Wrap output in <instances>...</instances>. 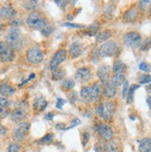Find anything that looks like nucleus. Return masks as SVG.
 Wrapping results in <instances>:
<instances>
[{
  "instance_id": "obj_3",
  "label": "nucleus",
  "mask_w": 151,
  "mask_h": 152,
  "mask_svg": "<svg viewBox=\"0 0 151 152\" xmlns=\"http://www.w3.org/2000/svg\"><path fill=\"white\" fill-rule=\"evenodd\" d=\"M26 59L29 63L31 64H39L44 59V53L43 51L37 47L30 48L26 52Z\"/></svg>"
},
{
  "instance_id": "obj_43",
  "label": "nucleus",
  "mask_w": 151,
  "mask_h": 152,
  "mask_svg": "<svg viewBox=\"0 0 151 152\" xmlns=\"http://www.w3.org/2000/svg\"><path fill=\"white\" fill-rule=\"evenodd\" d=\"M80 124H81V121H80L79 119H77V118H75V119H73V121L71 123L70 126L66 127V130H69V129H71V128L76 127V126H77V125H79Z\"/></svg>"
},
{
  "instance_id": "obj_16",
  "label": "nucleus",
  "mask_w": 151,
  "mask_h": 152,
  "mask_svg": "<svg viewBox=\"0 0 151 152\" xmlns=\"http://www.w3.org/2000/svg\"><path fill=\"white\" fill-rule=\"evenodd\" d=\"M137 16H138V10H136V7H133L125 11V13L123 14V20L126 22H133L136 20Z\"/></svg>"
},
{
  "instance_id": "obj_56",
  "label": "nucleus",
  "mask_w": 151,
  "mask_h": 152,
  "mask_svg": "<svg viewBox=\"0 0 151 152\" xmlns=\"http://www.w3.org/2000/svg\"><path fill=\"white\" fill-rule=\"evenodd\" d=\"M0 18H1V17H0Z\"/></svg>"
},
{
  "instance_id": "obj_15",
  "label": "nucleus",
  "mask_w": 151,
  "mask_h": 152,
  "mask_svg": "<svg viewBox=\"0 0 151 152\" xmlns=\"http://www.w3.org/2000/svg\"><path fill=\"white\" fill-rule=\"evenodd\" d=\"M82 52V44L78 41L74 42L71 45L70 49H69V53L70 55L73 58H78Z\"/></svg>"
},
{
  "instance_id": "obj_54",
  "label": "nucleus",
  "mask_w": 151,
  "mask_h": 152,
  "mask_svg": "<svg viewBox=\"0 0 151 152\" xmlns=\"http://www.w3.org/2000/svg\"><path fill=\"white\" fill-rule=\"evenodd\" d=\"M2 29H3V25H2L1 23H0V32L2 31Z\"/></svg>"
},
{
  "instance_id": "obj_47",
  "label": "nucleus",
  "mask_w": 151,
  "mask_h": 152,
  "mask_svg": "<svg viewBox=\"0 0 151 152\" xmlns=\"http://www.w3.org/2000/svg\"><path fill=\"white\" fill-rule=\"evenodd\" d=\"M89 137H90V134L87 132H85L84 134H82V146H84V147L87 144V142L89 140Z\"/></svg>"
},
{
  "instance_id": "obj_10",
  "label": "nucleus",
  "mask_w": 151,
  "mask_h": 152,
  "mask_svg": "<svg viewBox=\"0 0 151 152\" xmlns=\"http://www.w3.org/2000/svg\"><path fill=\"white\" fill-rule=\"evenodd\" d=\"M109 73H110V67L107 64H102L97 69V77L100 80L102 85H104V86L109 83Z\"/></svg>"
},
{
  "instance_id": "obj_53",
  "label": "nucleus",
  "mask_w": 151,
  "mask_h": 152,
  "mask_svg": "<svg viewBox=\"0 0 151 152\" xmlns=\"http://www.w3.org/2000/svg\"><path fill=\"white\" fill-rule=\"evenodd\" d=\"M142 152H151V147L147 148V149H145L144 151H142Z\"/></svg>"
},
{
  "instance_id": "obj_52",
  "label": "nucleus",
  "mask_w": 151,
  "mask_h": 152,
  "mask_svg": "<svg viewBox=\"0 0 151 152\" xmlns=\"http://www.w3.org/2000/svg\"><path fill=\"white\" fill-rule=\"evenodd\" d=\"M147 105H148L149 109L151 110V96H149L147 98Z\"/></svg>"
},
{
  "instance_id": "obj_23",
  "label": "nucleus",
  "mask_w": 151,
  "mask_h": 152,
  "mask_svg": "<svg viewBox=\"0 0 151 152\" xmlns=\"http://www.w3.org/2000/svg\"><path fill=\"white\" fill-rule=\"evenodd\" d=\"M125 81L126 80H125L124 74H114V76H113L110 80V83L114 87H118V86H123Z\"/></svg>"
},
{
  "instance_id": "obj_24",
  "label": "nucleus",
  "mask_w": 151,
  "mask_h": 152,
  "mask_svg": "<svg viewBox=\"0 0 151 152\" xmlns=\"http://www.w3.org/2000/svg\"><path fill=\"white\" fill-rule=\"evenodd\" d=\"M139 85H133L131 86H129V90H128V93L126 96V101L127 104H133V100H134V92L139 88Z\"/></svg>"
},
{
  "instance_id": "obj_18",
  "label": "nucleus",
  "mask_w": 151,
  "mask_h": 152,
  "mask_svg": "<svg viewBox=\"0 0 151 152\" xmlns=\"http://www.w3.org/2000/svg\"><path fill=\"white\" fill-rule=\"evenodd\" d=\"M10 117L12 119V121H20L22 120H24L25 117H26V112L23 109H21V108H17V109H15L11 114H10Z\"/></svg>"
},
{
  "instance_id": "obj_55",
  "label": "nucleus",
  "mask_w": 151,
  "mask_h": 152,
  "mask_svg": "<svg viewBox=\"0 0 151 152\" xmlns=\"http://www.w3.org/2000/svg\"><path fill=\"white\" fill-rule=\"evenodd\" d=\"M148 13H149V15L151 16V6H150V7H149V11H148Z\"/></svg>"
},
{
  "instance_id": "obj_19",
  "label": "nucleus",
  "mask_w": 151,
  "mask_h": 152,
  "mask_svg": "<svg viewBox=\"0 0 151 152\" xmlns=\"http://www.w3.org/2000/svg\"><path fill=\"white\" fill-rule=\"evenodd\" d=\"M33 107L36 111H43L47 107V101L44 97H38L34 100Z\"/></svg>"
},
{
  "instance_id": "obj_27",
  "label": "nucleus",
  "mask_w": 151,
  "mask_h": 152,
  "mask_svg": "<svg viewBox=\"0 0 151 152\" xmlns=\"http://www.w3.org/2000/svg\"><path fill=\"white\" fill-rule=\"evenodd\" d=\"M65 75H66V72L62 68H57L54 71H52V79L54 81L62 80L65 77Z\"/></svg>"
},
{
  "instance_id": "obj_30",
  "label": "nucleus",
  "mask_w": 151,
  "mask_h": 152,
  "mask_svg": "<svg viewBox=\"0 0 151 152\" xmlns=\"http://www.w3.org/2000/svg\"><path fill=\"white\" fill-rule=\"evenodd\" d=\"M37 4H38V1H34V0H30V1H25L23 2V7L26 10L29 11H33L37 7Z\"/></svg>"
},
{
  "instance_id": "obj_8",
  "label": "nucleus",
  "mask_w": 151,
  "mask_h": 152,
  "mask_svg": "<svg viewBox=\"0 0 151 152\" xmlns=\"http://www.w3.org/2000/svg\"><path fill=\"white\" fill-rule=\"evenodd\" d=\"M96 132L105 141H110L113 138V130L107 124H97L96 126Z\"/></svg>"
},
{
  "instance_id": "obj_42",
  "label": "nucleus",
  "mask_w": 151,
  "mask_h": 152,
  "mask_svg": "<svg viewBox=\"0 0 151 152\" xmlns=\"http://www.w3.org/2000/svg\"><path fill=\"white\" fill-rule=\"evenodd\" d=\"M128 90H129V83H128V81H125L123 87V98H126Z\"/></svg>"
},
{
  "instance_id": "obj_13",
  "label": "nucleus",
  "mask_w": 151,
  "mask_h": 152,
  "mask_svg": "<svg viewBox=\"0 0 151 152\" xmlns=\"http://www.w3.org/2000/svg\"><path fill=\"white\" fill-rule=\"evenodd\" d=\"M17 14V11L11 5H6L1 7L0 10V17L6 20H12L13 17Z\"/></svg>"
},
{
  "instance_id": "obj_20",
  "label": "nucleus",
  "mask_w": 151,
  "mask_h": 152,
  "mask_svg": "<svg viewBox=\"0 0 151 152\" xmlns=\"http://www.w3.org/2000/svg\"><path fill=\"white\" fill-rule=\"evenodd\" d=\"M15 93V88L9 83L0 85V94L4 96H10Z\"/></svg>"
},
{
  "instance_id": "obj_51",
  "label": "nucleus",
  "mask_w": 151,
  "mask_h": 152,
  "mask_svg": "<svg viewBox=\"0 0 151 152\" xmlns=\"http://www.w3.org/2000/svg\"><path fill=\"white\" fill-rule=\"evenodd\" d=\"M56 128L59 129V130H65V129H66L64 124H56Z\"/></svg>"
},
{
  "instance_id": "obj_38",
  "label": "nucleus",
  "mask_w": 151,
  "mask_h": 152,
  "mask_svg": "<svg viewBox=\"0 0 151 152\" xmlns=\"http://www.w3.org/2000/svg\"><path fill=\"white\" fill-rule=\"evenodd\" d=\"M139 70L145 72H151V65L147 62H141L138 66Z\"/></svg>"
},
{
  "instance_id": "obj_32",
  "label": "nucleus",
  "mask_w": 151,
  "mask_h": 152,
  "mask_svg": "<svg viewBox=\"0 0 151 152\" xmlns=\"http://www.w3.org/2000/svg\"><path fill=\"white\" fill-rule=\"evenodd\" d=\"M54 140V134H47L40 139V141L38 142L39 144H42V145H44V144H50Z\"/></svg>"
},
{
  "instance_id": "obj_11",
  "label": "nucleus",
  "mask_w": 151,
  "mask_h": 152,
  "mask_svg": "<svg viewBox=\"0 0 151 152\" xmlns=\"http://www.w3.org/2000/svg\"><path fill=\"white\" fill-rule=\"evenodd\" d=\"M103 120L105 121H111L113 115L115 113V104L112 101H107L103 104Z\"/></svg>"
},
{
  "instance_id": "obj_34",
  "label": "nucleus",
  "mask_w": 151,
  "mask_h": 152,
  "mask_svg": "<svg viewBox=\"0 0 151 152\" xmlns=\"http://www.w3.org/2000/svg\"><path fill=\"white\" fill-rule=\"evenodd\" d=\"M109 143L106 145V148L109 152H118V146H117V143L114 142L113 140L108 141Z\"/></svg>"
},
{
  "instance_id": "obj_5",
  "label": "nucleus",
  "mask_w": 151,
  "mask_h": 152,
  "mask_svg": "<svg viewBox=\"0 0 151 152\" xmlns=\"http://www.w3.org/2000/svg\"><path fill=\"white\" fill-rule=\"evenodd\" d=\"M30 130V124L28 121H20L13 133V139L16 142L23 141Z\"/></svg>"
},
{
  "instance_id": "obj_25",
  "label": "nucleus",
  "mask_w": 151,
  "mask_h": 152,
  "mask_svg": "<svg viewBox=\"0 0 151 152\" xmlns=\"http://www.w3.org/2000/svg\"><path fill=\"white\" fill-rule=\"evenodd\" d=\"M99 28H100V24L98 21H94L93 23L90 24L87 27V30L85 32V34L89 35V36H93V35H96L97 32L99 31Z\"/></svg>"
},
{
  "instance_id": "obj_2",
  "label": "nucleus",
  "mask_w": 151,
  "mask_h": 152,
  "mask_svg": "<svg viewBox=\"0 0 151 152\" xmlns=\"http://www.w3.org/2000/svg\"><path fill=\"white\" fill-rule=\"evenodd\" d=\"M26 22L29 25V27H31L34 30H40V31L47 26V20L42 18V16L38 12H34V11L30 13L26 20Z\"/></svg>"
},
{
  "instance_id": "obj_22",
  "label": "nucleus",
  "mask_w": 151,
  "mask_h": 152,
  "mask_svg": "<svg viewBox=\"0 0 151 152\" xmlns=\"http://www.w3.org/2000/svg\"><path fill=\"white\" fill-rule=\"evenodd\" d=\"M112 71L114 72V74H123V72L126 71V65L122 60H117L113 64Z\"/></svg>"
},
{
  "instance_id": "obj_21",
  "label": "nucleus",
  "mask_w": 151,
  "mask_h": 152,
  "mask_svg": "<svg viewBox=\"0 0 151 152\" xmlns=\"http://www.w3.org/2000/svg\"><path fill=\"white\" fill-rule=\"evenodd\" d=\"M117 93V89L114 87L110 83H109L107 86H105L103 88V95L107 97V98H112L116 96Z\"/></svg>"
},
{
  "instance_id": "obj_37",
  "label": "nucleus",
  "mask_w": 151,
  "mask_h": 152,
  "mask_svg": "<svg viewBox=\"0 0 151 152\" xmlns=\"http://www.w3.org/2000/svg\"><path fill=\"white\" fill-rule=\"evenodd\" d=\"M9 24L10 26H12V28H18L20 25L23 24V21H22L20 19H12V20H9Z\"/></svg>"
},
{
  "instance_id": "obj_1",
  "label": "nucleus",
  "mask_w": 151,
  "mask_h": 152,
  "mask_svg": "<svg viewBox=\"0 0 151 152\" xmlns=\"http://www.w3.org/2000/svg\"><path fill=\"white\" fill-rule=\"evenodd\" d=\"M6 43L15 51L21 48V32L19 28H10L6 36Z\"/></svg>"
},
{
  "instance_id": "obj_7",
  "label": "nucleus",
  "mask_w": 151,
  "mask_h": 152,
  "mask_svg": "<svg viewBox=\"0 0 151 152\" xmlns=\"http://www.w3.org/2000/svg\"><path fill=\"white\" fill-rule=\"evenodd\" d=\"M14 58V50L6 42H0V59H1V61L11 62Z\"/></svg>"
},
{
  "instance_id": "obj_14",
  "label": "nucleus",
  "mask_w": 151,
  "mask_h": 152,
  "mask_svg": "<svg viewBox=\"0 0 151 152\" xmlns=\"http://www.w3.org/2000/svg\"><path fill=\"white\" fill-rule=\"evenodd\" d=\"M91 87L92 102H96L100 99L101 95L103 94V88L99 83H95Z\"/></svg>"
},
{
  "instance_id": "obj_26",
  "label": "nucleus",
  "mask_w": 151,
  "mask_h": 152,
  "mask_svg": "<svg viewBox=\"0 0 151 152\" xmlns=\"http://www.w3.org/2000/svg\"><path fill=\"white\" fill-rule=\"evenodd\" d=\"M110 36H111V32L109 31V30H105V31H102L96 35V43H102L107 41Z\"/></svg>"
},
{
  "instance_id": "obj_48",
  "label": "nucleus",
  "mask_w": 151,
  "mask_h": 152,
  "mask_svg": "<svg viewBox=\"0 0 151 152\" xmlns=\"http://www.w3.org/2000/svg\"><path fill=\"white\" fill-rule=\"evenodd\" d=\"M7 105H9V100L6 97H0V107L4 108L7 107Z\"/></svg>"
},
{
  "instance_id": "obj_9",
  "label": "nucleus",
  "mask_w": 151,
  "mask_h": 152,
  "mask_svg": "<svg viewBox=\"0 0 151 152\" xmlns=\"http://www.w3.org/2000/svg\"><path fill=\"white\" fill-rule=\"evenodd\" d=\"M67 58V51L65 49H59L55 53V55L53 56L50 64H49V69L51 71H54L57 68H58V65L62 63Z\"/></svg>"
},
{
  "instance_id": "obj_46",
  "label": "nucleus",
  "mask_w": 151,
  "mask_h": 152,
  "mask_svg": "<svg viewBox=\"0 0 151 152\" xmlns=\"http://www.w3.org/2000/svg\"><path fill=\"white\" fill-rule=\"evenodd\" d=\"M7 127H5L4 125H1L0 124V139H2L4 136L7 134Z\"/></svg>"
},
{
  "instance_id": "obj_41",
  "label": "nucleus",
  "mask_w": 151,
  "mask_h": 152,
  "mask_svg": "<svg viewBox=\"0 0 151 152\" xmlns=\"http://www.w3.org/2000/svg\"><path fill=\"white\" fill-rule=\"evenodd\" d=\"M150 4V1H148V0H146V1H139L138 2V7L141 10H147V6Z\"/></svg>"
},
{
  "instance_id": "obj_29",
  "label": "nucleus",
  "mask_w": 151,
  "mask_h": 152,
  "mask_svg": "<svg viewBox=\"0 0 151 152\" xmlns=\"http://www.w3.org/2000/svg\"><path fill=\"white\" fill-rule=\"evenodd\" d=\"M151 146V138L150 137H145L139 141V151L142 152L146 148H149Z\"/></svg>"
},
{
  "instance_id": "obj_50",
  "label": "nucleus",
  "mask_w": 151,
  "mask_h": 152,
  "mask_svg": "<svg viewBox=\"0 0 151 152\" xmlns=\"http://www.w3.org/2000/svg\"><path fill=\"white\" fill-rule=\"evenodd\" d=\"M53 118H54V113H52V112L47 113V115H46V117H44V119H46V120H49V121H52Z\"/></svg>"
},
{
  "instance_id": "obj_49",
  "label": "nucleus",
  "mask_w": 151,
  "mask_h": 152,
  "mask_svg": "<svg viewBox=\"0 0 151 152\" xmlns=\"http://www.w3.org/2000/svg\"><path fill=\"white\" fill-rule=\"evenodd\" d=\"M55 3L59 7H62V9H65L67 4H68V1H60V0H58V1H55Z\"/></svg>"
},
{
  "instance_id": "obj_6",
  "label": "nucleus",
  "mask_w": 151,
  "mask_h": 152,
  "mask_svg": "<svg viewBox=\"0 0 151 152\" xmlns=\"http://www.w3.org/2000/svg\"><path fill=\"white\" fill-rule=\"evenodd\" d=\"M123 40H124V44L126 45V47L130 48H137L142 44L141 35L137 32L127 33L123 37Z\"/></svg>"
},
{
  "instance_id": "obj_39",
  "label": "nucleus",
  "mask_w": 151,
  "mask_h": 152,
  "mask_svg": "<svg viewBox=\"0 0 151 152\" xmlns=\"http://www.w3.org/2000/svg\"><path fill=\"white\" fill-rule=\"evenodd\" d=\"M20 149V145L18 143H12L7 147V152H19Z\"/></svg>"
},
{
  "instance_id": "obj_12",
  "label": "nucleus",
  "mask_w": 151,
  "mask_h": 152,
  "mask_svg": "<svg viewBox=\"0 0 151 152\" xmlns=\"http://www.w3.org/2000/svg\"><path fill=\"white\" fill-rule=\"evenodd\" d=\"M91 72L87 68H80L75 72V79L79 83H85L91 79Z\"/></svg>"
},
{
  "instance_id": "obj_45",
  "label": "nucleus",
  "mask_w": 151,
  "mask_h": 152,
  "mask_svg": "<svg viewBox=\"0 0 151 152\" xmlns=\"http://www.w3.org/2000/svg\"><path fill=\"white\" fill-rule=\"evenodd\" d=\"M103 104H99L96 109V112L100 118H103Z\"/></svg>"
},
{
  "instance_id": "obj_33",
  "label": "nucleus",
  "mask_w": 151,
  "mask_h": 152,
  "mask_svg": "<svg viewBox=\"0 0 151 152\" xmlns=\"http://www.w3.org/2000/svg\"><path fill=\"white\" fill-rule=\"evenodd\" d=\"M115 10H116V6L115 5H109L108 7V9L105 11V16L108 19H112V17L114 16Z\"/></svg>"
},
{
  "instance_id": "obj_35",
  "label": "nucleus",
  "mask_w": 151,
  "mask_h": 152,
  "mask_svg": "<svg viewBox=\"0 0 151 152\" xmlns=\"http://www.w3.org/2000/svg\"><path fill=\"white\" fill-rule=\"evenodd\" d=\"M151 83V75L150 74H142L139 77V83L140 85H147Z\"/></svg>"
},
{
  "instance_id": "obj_28",
  "label": "nucleus",
  "mask_w": 151,
  "mask_h": 152,
  "mask_svg": "<svg viewBox=\"0 0 151 152\" xmlns=\"http://www.w3.org/2000/svg\"><path fill=\"white\" fill-rule=\"evenodd\" d=\"M60 86H61L62 90L64 91H69L71 90L75 86V81L72 79H66L61 82L60 83Z\"/></svg>"
},
{
  "instance_id": "obj_31",
  "label": "nucleus",
  "mask_w": 151,
  "mask_h": 152,
  "mask_svg": "<svg viewBox=\"0 0 151 152\" xmlns=\"http://www.w3.org/2000/svg\"><path fill=\"white\" fill-rule=\"evenodd\" d=\"M150 48H151V36L147 37L140 45V49L142 51H147Z\"/></svg>"
},
{
  "instance_id": "obj_36",
  "label": "nucleus",
  "mask_w": 151,
  "mask_h": 152,
  "mask_svg": "<svg viewBox=\"0 0 151 152\" xmlns=\"http://www.w3.org/2000/svg\"><path fill=\"white\" fill-rule=\"evenodd\" d=\"M53 31H54V27L51 26V25H47V27H44L43 30H41V34H42V35L47 37V36H49L53 33Z\"/></svg>"
},
{
  "instance_id": "obj_44",
  "label": "nucleus",
  "mask_w": 151,
  "mask_h": 152,
  "mask_svg": "<svg viewBox=\"0 0 151 152\" xmlns=\"http://www.w3.org/2000/svg\"><path fill=\"white\" fill-rule=\"evenodd\" d=\"M66 103V100L62 99V98H58L57 103H56V108L58 110H62V106Z\"/></svg>"
},
{
  "instance_id": "obj_4",
  "label": "nucleus",
  "mask_w": 151,
  "mask_h": 152,
  "mask_svg": "<svg viewBox=\"0 0 151 152\" xmlns=\"http://www.w3.org/2000/svg\"><path fill=\"white\" fill-rule=\"evenodd\" d=\"M118 51V45L114 41H109L101 45L98 49V54L101 58L113 57Z\"/></svg>"
},
{
  "instance_id": "obj_17",
  "label": "nucleus",
  "mask_w": 151,
  "mask_h": 152,
  "mask_svg": "<svg viewBox=\"0 0 151 152\" xmlns=\"http://www.w3.org/2000/svg\"><path fill=\"white\" fill-rule=\"evenodd\" d=\"M80 97L84 103L92 102V95H91V87L84 86L80 92Z\"/></svg>"
},
{
  "instance_id": "obj_40",
  "label": "nucleus",
  "mask_w": 151,
  "mask_h": 152,
  "mask_svg": "<svg viewBox=\"0 0 151 152\" xmlns=\"http://www.w3.org/2000/svg\"><path fill=\"white\" fill-rule=\"evenodd\" d=\"M64 27L67 28H71V29H78V28H85L84 25H81V24H77V23H71V22H65V23L61 24Z\"/></svg>"
}]
</instances>
